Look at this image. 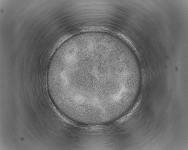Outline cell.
<instances>
[{
  "instance_id": "obj_1",
  "label": "cell",
  "mask_w": 188,
  "mask_h": 150,
  "mask_svg": "<svg viewBox=\"0 0 188 150\" xmlns=\"http://www.w3.org/2000/svg\"><path fill=\"white\" fill-rule=\"evenodd\" d=\"M111 53L100 48L72 50L59 57L54 77L68 104L78 111L107 112L129 93L131 74L124 65L112 67Z\"/></svg>"
}]
</instances>
